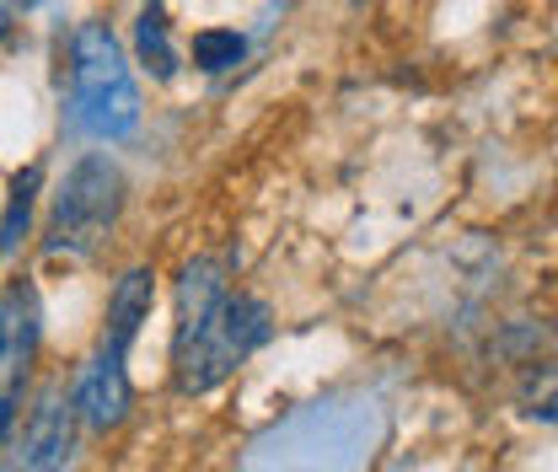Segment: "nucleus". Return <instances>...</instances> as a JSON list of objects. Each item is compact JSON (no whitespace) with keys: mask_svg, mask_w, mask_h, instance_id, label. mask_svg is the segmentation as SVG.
I'll return each instance as SVG.
<instances>
[{"mask_svg":"<svg viewBox=\"0 0 558 472\" xmlns=\"http://www.w3.org/2000/svg\"><path fill=\"white\" fill-rule=\"evenodd\" d=\"M70 86H75V124L102 140L135 135L140 124V92L135 75L119 55V38L102 22L75 27L70 38Z\"/></svg>","mask_w":558,"mask_h":472,"instance_id":"nucleus-1","label":"nucleus"},{"mask_svg":"<svg viewBox=\"0 0 558 472\" xmlns=\"http://www.w3.org/2000/svg\"><path fill=\"white\" fill-rule=\"evenodd\" d=\"M264 338H269V306L253 295H226L215 306V317L178 349V387L183 392L220 387Z\"/></svg>","mask_w":558,"mask_h":472,"instance_id":"nucleus-2","label":"nucleus"},{"mask_svg":"<svg viewBox=\"0 0 558 472\" xmlns=\"http://www.w3.org/2000/svg\"><path fill=\"white\" fill-rule=\"evenodd\" d=\"M119 167L108 156H81L65 178V194L54 204V247L65 253H92L113 220H119Z\"/></svg>","mask_w":558,"mask_h":472,"instance_id":"nucleus-3","label":"nucleus"},{"mask_svg":"<svg viewBox=\"0 0 558 472\" xmlns=\"http://www.w3.org/2000/svg\"><path fill=\"white\" fill-rule=\"evenodd\" d=\"M75 408L92 429H113L124 413H130V376H124V349H102L86 371H81V387H75Z\"/></svg>","mask_w":558,"mask_h":472,"instance_id":"nucleus-4","label":"nucleus"},{"mask_svg":"<svg viewBox=\"0 0 558 472\" xmlns=\"http://www.w3.org/2000/svg\"><path fill=\"white\" fill-rule=\"evenodd\" d=\"M33 334H38V323H33V295H27V290H11V295H5V408H0V429H5V435H11V424H16V382H22V371H27Z\"/></svg>","mask_w":558,"mask_h":472,"instance_id":"nucleus-5","label":"nucleus"},{"mask_svg":"<svg viewBox=\"0 0 558 472\" xmlns=\"http://www.w3.org/2000/svg\"><path fill=\"white\" fill-rule=\"evenodd\" d=\"M70 457V408L65 398H44L33 408L27 440H22V468H65Z\"/></svg>","mask_w":558,"mask_h":472,"instance_id":"nucleus-6","label":"nucleus"},{"mask_svg":"<svg viewBox=\"0 0 558 472\" xmlns=\"http://www.w3.org/2000/svg\"><path fill=\"white\" fill-rule=\"evenodd\" d=\"M150 301H156L150 269H130L113 285V301H108V343H113V349H130V343H135L140 323L150 317Z\"/></svg>","mask_w":558,"mask_h":472,"instance_id":"nucleus-7","label":"nucleus"},{"mask_svg":"<svg viewBox=\"0 0 558 472\" xmlns=\"http://www.w3.org/2000/svg\"><path fill=\"white\" fill-rule=\"evenodd\" d=\"M220 301H226V285H220L215 264H194V269L183 274V290H178V349L215 317Z\"/></svg>","mask_w":558,"mask_h":472,"instance_id":"nucleus-8","label":"nucleus"},{"mask_svg":"<svg viewBox=\"0 0 558 472\" xmlns=\"http://www.w3.org/2000/svg\"><path fill=\"white\" fill-rule=\"evenodd\" d=\"M135 44H140V60H145L150 75H161V81H167V75L178 70V55H172V44H167V22H161V11H156V5L140 16Z\"/></svg>","mask_w":558,"mask_h":472,"instance_id":"nucleus-9","label":"nucleus"},{"mask_svg":"<svg viewBox=\"0 0 558 472\" xmlns=\"http://www.w3.org/2000/svg\"><path fill=\"white\" fill-rule=\"evenodd\" d=\"M242 55H247L242 33H226V27H205V33L194 38V65H199V70H231V65H242Z\"/></svg>","mask_w":558,"mask_h":472,"instance_id":"nucleus-10","label":"nucleus"},{"mask_svg":"<svg viewBox=\"0 0 558 472\" xmlns=\"http://www.w3.org/2000/svg\"><path fill=\"white\" fill-rule=\"evenodd\" d=\"M33 189H38V167H27V172L11 183V204H5V237H0L5 258L16 253V242H22V231H27V199H33Z\"/></svg>","mask_w":558,"mask_h":472,"instance_id":"nucleus-11","label":"nucleus"},{"mask_svg":"<svg viewBox=\"0 0 558 472\" xmlns=\"http://www.w3.org/2000/svg\"><path fill=\"white\" fill-rule=\"evenodd\" d=\"M22 5H38V0H22Z\"/></svg>","mask_w":558,"mask_h":472,"instance_id":"nucleus-12","label":"nucleus"}]
</instances>
